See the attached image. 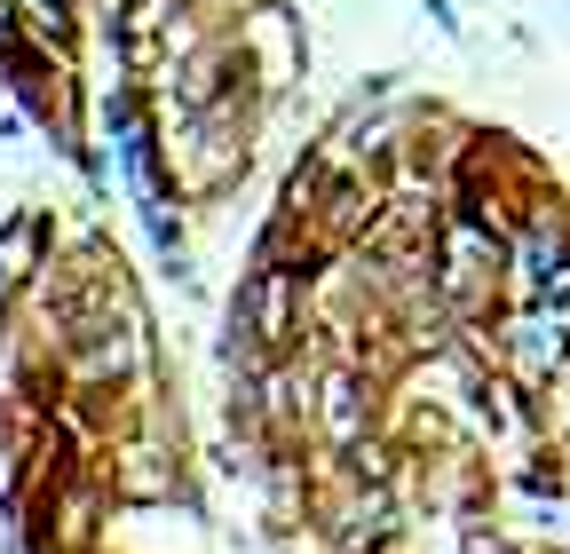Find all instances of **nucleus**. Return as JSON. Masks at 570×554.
Masks as SVG:
<instances>
[{
    "label": "nucleus",
    "instance_id": "8",
    "mask_svg": "<svg viewBox=\"0 0 570 554\" xmlns=\"http://www.w3.org/2000/svg\"><path fill=\"white\" fill-rule=\"evenodd\" d=\"M420 17H428V24H436L444 40H460V9H452V0H420Z\"/></svg>",
    "mask_w": 570,
    "mask_h": 554
},
{
    "label": "nucleus",
    "instance_id": "4",
    "mask_svg": "<svg viewBox=\"0 0 570 554\" xmlns=\"http://www.w3.org/2000/svg\"><path fill=\"white\" fill-rule=\"evenodd\" d=\"M491 365L508 373V380H523L531 396H554V388L570 380V325H562L554 309H539V301L499 309V325H491Z\"/></svg>",
    "mask_w": 570,
    "mask_h": 554
},
{
    "label": "nucleus",
    "instance_id": "6",
    "mask_svg": "<svg viewBox=\"0 0 570 554\" xmlns=\"http://www.w3.org/2000/svg\"><path fill=\"white\" fill-rule=\"evenodd\" d=\"M238 48H246V72H254L262 96H285L302 80V17L254 9V17H238Z\"/></svg>",
    "mask_w": 570,
    "mask_h": 554
},
{
    "label": "nucleus",
    "instance_id": "3",
    "mask_svg": "<svg viewBox=\"0 0 570 554\" xmlns=\"http://www.w3.org/2000/svg\"><path fill=\"white\" fill-rule=\"evenodd\" d=\"M389 412H396V396H389V373H381V365H365V357H325V365H317V396H309V444H317L325 459H348L365 436L389 428Z\"/></svg>",
    "mask_w": 570,
    "mask_h": 554
},
{
    "label": "nucleus",
    "instance_id": "5",
    "mask_svg": "<svg viewBox=\"0 0 570 554\" xmlns=\"http://www.w3.org/2000/svg\"><path fill=\"white\" fill-rule=\"evenodd\" d=\"M104 475H111V499H119V507H167V499L198 507V492H190V459H183L175 436H127V444L111 452Z\"/></svg>",
    "mask_w": 570,
    "mask_h": 554
},
{
    "label": "nucleus",
    "instance_id": "1",
    "mask_svg": "<svg viewBox=\"0 0 570 554\" xmlns=\"http://www.w3.org/2000/svg\"><path fill=\"white\" fill-rule=\"evenodd\" d=\"M317 333V286H309V254H254L238 277L230 317H223V365L246 380L262 365L302 357Z\"/></svg>",
    "mask_w": 570,
    "mask_h": 554
},
{
    "label": "nucleus",
    "instance_id": "7",
    "mask_svg": "<svg viewBox=\"0 0 570 554\" xmlns=\"http://www.w3.org/2000/svg\"><path fill=\"white\" fill-rule=\"evenodd\" d=\"M17 17H24L40 40H71V0H17Z\"/></svg>",
    "mask_w": 570,
    "mask_h": 554
},
{
    "label": "nucleus",
    "instance_id": "2",
    "mask_svg": "<svg viewBox=\"0 0 570 554\" xmlns=\"http://www.w3.org/2000/svg\"><path fill=\"white\" fill-rule=\"evenodd\" d=\"M309 538L325 554H404L412 538V515H404V483H356L341 467L317 475L309 492Z\"/></svg>",
    "mask_w": 570,
    "mask_h": 554
}]
</instances>
